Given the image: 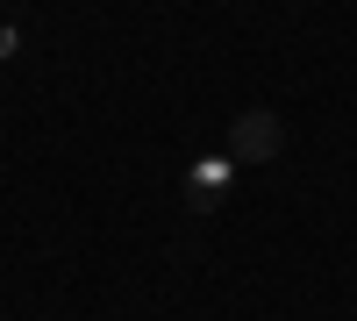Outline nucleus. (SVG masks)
<instances>
[{"label":"nucleus","instance_id":"nucleus-1","mask_svg":"<svg viewBox=\"0 0 357 321\" xmlns=\"http://www.w3.org/2000/svg\"><path fill=\"white\" fill-rule=\"evenodd\" d=\"M222 150H229L236 164H272V157L286 150V129H279V114H272V107H250V114H236Z\"/></svg>","mask_w":357,"mask_h":321},{"label":"nucleus","instance_id":"nucleus-3","mask_svg":"<svg viewBox=\"0 0 357 321\" xmlns=\"http://www.w3.org/2000/svg\"><path fill=\"white\" fill-rule=\"evenodd\" d=\"M15 50H22V29H15V22H0V65H8Z\"/></svg>","mask_w":357,"mask_h":321},{"label":"nucleus","instance_id":"nucleus-2","mask_svg":"<svg viewBox=\"0 0 357 321\" xmlns=\"http://www.w3.org/2000/svg\"><path fill=\"white\" fill-rule=\"evenodd\" d=\"M236 171H243V164H236L229 150L193 157V164H186V208H193V214H215L222 200H229V186H236Z\"/></svg>","mask_w":357,"mask_h":321}]
</instances>
